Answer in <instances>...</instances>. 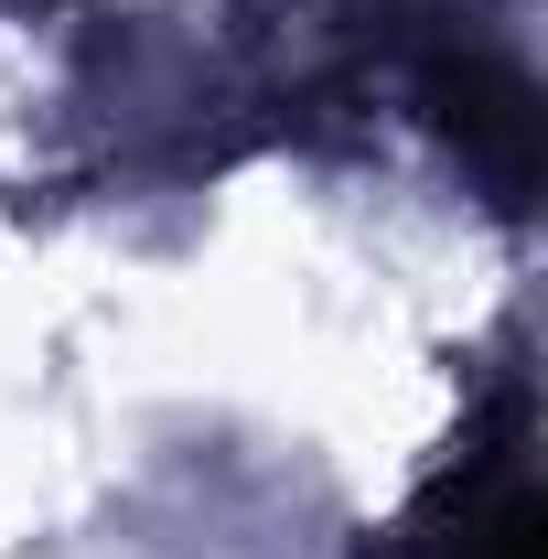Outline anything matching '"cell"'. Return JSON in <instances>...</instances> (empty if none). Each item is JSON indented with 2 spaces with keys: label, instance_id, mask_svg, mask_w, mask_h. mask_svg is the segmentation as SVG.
<instances>
[{
  "label": "cell",
  "instance_id": "6da1fadb",
  "mask_svg": "<svg viewBox=\"0 0 548 559\" xmlns=\"http://www.w3.org/2000/svg\"><path fill=\"white\" fill-rule=\"evenodd\" d=\"M419 86H430V108L452 119V140L474 151L484 173L505 194H527V173H538V97H527V75L505 55H484V44H441L419 66Z\"/></svg>",
  "mask_w": 548,
  "mask_h": 559
},
{
  "label": "cell",
  "instance_id": "7a4b0ae2",
  "mask_svg": "<svg viewBox=\"0 0 548 559\" xmlns=\"http://www.w3.org/2000/svg\"><path fill=\"white\" fill-rule=\"evenodd\" d=\"M441 559H538V485H527L516 452H495L484 485H463V516H452Z\"/></svg>",
  "mask_w": 548,
  "mask_h": 559
}]
</instances>
